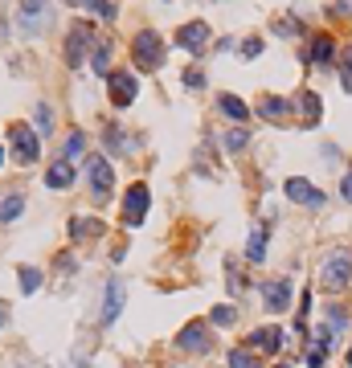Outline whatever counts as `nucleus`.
I'll return each instance as SVG.
<instances>
[{
  "label": "nucleus",
  "mask_w": 352,
  "mask_h": 368,
  "mask_svg": "<svg viewBox=\"0 0 352 368\" xmlns=\"http://www.w3.org/2000/svg\"><path fill=\"white\" fill-rule=\"evenodd\" d=\"M90 184H95V197H107L111 193V184H115V168L107 164V160H90Z\"/></svg>",
  "instance_id": "obj_11"
},
{
  "label": "nucleus",
  "mask_w": 352,
  "mask_h": 368,
  "mask_svg": "<svg viewBox=\"0 0 352 368\" xmlns=\"http://www.w3.org/2000/svg\"><path fill=\"white\" fill-rule=\"evenodd\" d=\"M319 283L324 291H340V286L352 283V250H332L324 258V270H319Z\"/></svg>",
  "instance_id": "obj_2"
},
{
  "label": "nucleus",
  "mask_w": 352,
  "mask_h": 368,
  "mask_svg": "<svg viewBox=\"0 0 352 368\" xmlns=\"http://www.w3.org/2000/svg\"><path fill=\"white\" fill-rule=\"evenodd\" d=\"M340 70H344V74H340V82H344V90L352 94V50L344 53V66H340Z\"/></svg>",
  "instance_id": "obj_31"
},
{
  "label": "nucleus",
  "mask_w": 352,
  "mask_h": 368,
  "mask_svg": "<svg viewBox=\"0 0 352 368\" xmlns=\"http://www.w3.org/2000/svg\"><path fill=\"white\" fill-rule=\"evenodd\" d=\"M21 209H25V197L21 193H13V197H4V205H0V221H17Z\"/></svg>",
  "instance_id": "obj_22"
},
{
  "label": "nucleus",
  "mask_w": 352,
  "mask_h": 368,
  "mask_svg": "<svg viewBox=\"0 0 352 368\" xmlns=\"http://www.w3.org/2000/svg\"><path fill=\"white\" fill-rule=\"evenodd\" d=\"M242 53H246V58H254V53H262V41H246V45H242Z\"/></svg>",
  "instance_id": "obj_33"
},
{
  "label": "nucleus",
  "mask_w": 352,
  "mask_h": 368,
  "mask_svg": "<svg viewBox=\"0 0 352 368\" xmlns=\"http://www.w3.org/2000/svg\"><path fill=\"white\" fill-rule=\"evenodd\" d=\"M340 193H344V201H352V172L340 180Z\"/></svg>",
  "instance_id": "obj_34"
},
{
  "label": "nucleus",
  "mask_w": 352,
  "mask_h": 368,
  "mask_svg": "<svg viewBox=\"0 0 352 368\" xmlns=\"http://www.w3.org/2000/svg\"><path fill=\"white\" fill-rule=\"evenodd\" d=\"M46 184H50V188H70V184H74V164H70V160H58V164H50V172H46Z\"/></svg>",
  "instance_id": "obj_14"
},
{
  "label": "nucleus",
  "mask_w": 352,
  "mask_h": 368,
  "mask_svg": "<svg viewBox=\"0 0 352 368\" xmlns=\"http://www.w3.org/2000/svg\"><path fill=\"white\" fill-rule=\"evenodd\" d=\"M332 53H336L332 37H316V41H311V62H316V66H328V62H332Z\"/></svg>",
  "instance_id": "obj_17"
},
{
  "label": "nucleus",
  "mask_w": 352,
  "mask_h": 368,
  "mask_svg": "<svg viewBox=\"0 0 352 368\" xmlns=\"http://www.w3.org/2000/svg\"><path fill=\"white\" fill-rule=\"evenodd\" d=\"M218 107H221V115H230L234 123H246V119H250L246 102L238 99V94H221V99H218Z\"/></svg>",
  "instance_id": "obj_15"
},
{
  "label": "nucleus",
  "mask_w": 352,
  "mask_h": 368,
  "mask_svg": "<svg viewBox=\"0 0 352 368\" xmlns=\"http://www.w3.org/2000/svg\"><path fill=\"white\" fill-rule=\"evenodd\" d=\"M221 144H225V151H242L246 144H250V131H246V127H230Z\"/></svg>",
  "instance_id": "obj_23"
},
{
  "label": "nucleus",
  "mask_w": 352,
  "mask_h": 368,
  "mask_svg": "<svg viewBox=\"0 0 352 368\" xmlns=\"http://www.w3.org/2000/svg\"><path fill=\"white\" fill-rule=\"evenodd\" d=\"M176 344H181L185 352H209V344H213V340H209V328H205V323H188Z\"/></svg>",
  "instance_id": "obj_10"
},
{
  "label": "nucleus",
  "mask_w": 352,
  "mask_h": 368,
  "mask_svg": "<svg viewBox=\"0 0 352 368\" xmlns=\"http://www.w3.org/2000/svg\"><path fill=\"white\" fill-rule=\"evenodd\" d=\"M37 135H50V123H53V115H50V107H37Z\"/></svg>",
  "instance_id": "obj_30"
},
{
  "label": "nucleus",
  "mask_w": 352,
  "mask_h": 368,
  "mask_svg": "<svg viewBox=\"0 0 352 368\" xmlns=\"http://www.w3.org/2000/svg\"><path fill=\"white\" fill-rule=\"evenodd\" d=\"M295 111L303 115V123H307V127H316V123H319V115H324V107H319V94L303 90L299 99H295Z\"/></svg>",
  "instance_id": "obj_13"
},
{
  "label": "nucleus",
  "mask_w": 352,
  "mask_h": 368,
  "mask_svg": "<svg viewBox=\"0 0 352 368\" xmlns=\"http://www.w3.org/2000/svg\"><path fill=\"white\" fill-rule=\"evenodd\" d=\"M4 319H9V307H4V299H0V323H4Z\"/></svg>",
  "instance_id": "obj_35"
},
{
  "label": "nucleus",
  "mask_w": 352,
  "mask_h": 368,
  "mask_svg": "<svg viewBox=\"0 0 352 368\" xmlns=\"http://www.w3.org/2000/svg\"><path fill=\"white\" fill-rule=\"evenodd\" d=\"M324 315H328V332H344V323H348V311H344V307H340V303H328V311H324Z\"/></svg>",
  "instance_id": "obj_21"
},
{
  "label": "nucleus",
  "mask_w": 352,
  "mask_h": 368,
  "mask_svg": "<svg viewBox=\"0 0 352 368\" xmlns=\"http://www.w3.org/2000/svg\"><path fill=\"white\" fill-rule=\"evenodd\" d=\"M86 41H90V29H86V25H78V29L70 33V45H66V58H70V66H74V62L82 58V45H86Z\"/></svg>",
  "instance_id": "obj_18"
},
{
  "label": "nucleus",
  "mask_w": 352,
  "mask_h": 368,
  "mask_svg": "<svg viewBox=\"0 0 352 368\" xmlns=\"http://www.w3.org/2000/svg\"><path fill=\"white\" fill-rule=\"evenodd\" d=\"M238 319V311L230 307V303H221V307H213V315H209V323H218V328H230Z\"/></svg>",
  "instance_id": "obj_26"
},
{
  "label": "nucleus",
  "mask_w": 352,
  "mask_h": 368,
  "mask_svg": "<svg viewBox=\"0 0 352 368\" xmlns=\"http://www.w3.org/2000/svg\"><path fill=\"white\" fill-rule=\"evenodd\" d=\"M279 368H291V364H279Z\"/></svg>",
  "instance_id": "obj_37"
},
{
  "label": "nucleus",
  "mask_w": 352,
  "mask_h": 368,
  "mask_svg": "<svg viewBox=\"0 0 352 368\" xmlns=\"http://www.w3.org/2000/svg\"><path fill=\"white\" fill-rule=\"evenodd\" d=\"M287 111H291V102L279 99V94H267L262 107H258V115H262V119H287Z\"/></svg>",
  "instance_id": "obj_16"
},
{
  "label": "nucleus",
  "mask_w": 352,
  "mask_h": 368,
  "mask_svg": "<svg viewBox=\"0 0 352 368\" xmlns=\"http://www.w3.org/2000/svg\"><path fill=\"white\" fill-rule=\"evenodd\" d=\"M123 295H127L123 278H111V283H107V299H102V311H99V323H102V328H111V323H115V315L123 311Z\"/></svg>",
  "instance_id": "obj_8"
},
{
  "label": "nucleus",
  "mask_w": 352,
  "mask_h": 368,
  "mask_svg": "<svg viewBox=\"0 0 352 368\" xmlns=\"http://www.w3.org/2000/svg\"><path fill=\"white\" fill-rule=\"evenodd\" d=\"M132 53H135V66L139 70H160L164 66V37L151 33V29H139L132 41Z\"/></svg>",
  "instance_id": "obj_1"
},
{
  "label": "nucleus",
  "mask_w": 352,
  "mask_h": 368,
  "mask_svg": "<svg viewBox=\"0 0 352 368\" xmlns=\"http://www.w3.org/2000/svg\"><path fill=\"white\" fill-rule=\"evenodd\" d=\"M74 156H82V135L70 131V139L62 144V160H74Z\"/></svg>",
  "instance_id": "obj_29"
},
{
  "label": "nucleus",
  "mask_w": 352,
  "mask_h": 368,
  "mask_svg": "<svg viewBox=\"0 0 352 368\" xmlns=\"http://www.w3.org/2000/svg\"><path fill=\"white\" fill-rule=\"evenodd\" d=\"M148 201H151L148 184H132V188L123 193V221H127V225H139V221L148 217Z\"/></svg>",
  "instance_id": "obj_5"
},
{
  "label": "nucleus",
  "mask_w": 352,
  "mask_h": 368,
  "mask_svg": "<svg viewBox=\"0 0 352 368\" xmlns=\"http://www.w3.org/2000/svg\"><path fill=\"white\" fill-rule=\"evenodd\" d=\"M9 139H13V151H17L21 164H37V151H41V135L33 131V127H13L9 131Z\"/></svg>",
  "instance_id": "obj_6"
},
{
  "label": "nucleus",
  "mask_w": 352,
  "mask_h": 368,
  "mask_svg": "<svg viewBox=\"0 0 352 368\" xmlns=\"http://www.w3.org/2000/svg\"><path fill=\"white\" fill-rule=\"evenodd\" d=\"M95 74H111V45H95Z\"/></svg>",
  "instance_id": "obj_27"
},
{
  "label": "nucleus",
  "mask_w": 352,
  "mask_h": 368,
  "mask_svg": "<svg viewBox=\"0 0 352 368\" xmlns=\"http://www.w3.org/2000/svg\"><path fill=\"white\" fill-rule=\"evenodd\" d=\"M37 286H41V274H37L33 266H21V291H25V295H33Z\"/></svg>",
  "instance_id": "obj_28"
},
{
  "label": "nucleus",
  "mask_w": 352,
  "mask_h": 368,
  "mask_svg": "<svg viewBox=\"0 0 352 368\" xmlns=\"http://www.w3.org/2000/svg\"><path fill=\"white\" fill-rule=\"evenodd\" d=\"M291 295H295L291 278H270V283H262V303H267L270 315H283L287 307H291Z\"/></svg>",
  "instance_id": "obj_4"
},
{
  "label": "nucleus",
  "mask_w": 352,
  "mask_h": 368,
  "mask_svg": "<svg viewBox=\"0 0 352 368\" xmlns=\"http://www.w3.org/2000/svg\"><path fill=\"white\" fill-rule=\"evenodd\" d=\"M283 188H287V197H291L295 205H303V209H324V201H328V197L319 193L316 184H311V180H303V176H291V180H287Z\"/></svg>",
  "instance_id": "obj_7"
},
{
  "label": "nucleus",
  "mask_w": 352,
  "mask_h": 368,
  "mask_svg": "<svg viewBox=\"0 0 352 368\" xmlns=\"http://www.w3.org/2000/svg\"><path fill=\"white\" fill-rule=\"evenodd\" d=\"M250 348L254 352H267V356H274V352L283 348V332H279V328H258V332L250 335Z\"/></svg>",
  "instance_id": "obj_12"
},
{
  "label": "nucleus",
  "mask_w": 352,
  "mask_h": 368,
  "mask_svg": "<svg viewBox=\"0 0 352 368\" xmlns=\"http://www.w3.org/2000/svg\"><path fill=\"white\" fill-rule=\"evenodd\" d=\"M348 368H352V348H348Z\"/></svg>",
  "instance_id": "obj_36"
},
{
  "label": "nucleus",
  "mask_w": 352,
  "mask_h": 368,
  "mask_svg": "<svg viewBox=\"0 0 352 368\" xmlns=\"http://www.w3.org/2000/svg\"><path fill=\"white\" fill-rule=\"evenodd\" d=\"M123 135H127V131L111 127V131H107V148H111V151H135V144H132V139H123Z\"/></svg>",
  "instance_id": "obj_25"
},
{
  "label": "nucleus",
  "mask_w": 352,
  "mask_h": 368,
  "mask_svg": "<svg viewBox=\"0 0 352 368\" xmlns=\"http://www.w3.org/2000/svg\"><path fill=\"white\" fill-rule=\"evenodd\" d=\"M107 90H111V102H115V107H132L135 94H139L135 70H111V74H107Z\"/></svg>",
  "instance_id": "obj_3"
},
{
  "label": "nucleus",
  "mask_w": 352,
  "mask_h": 368,
  "mask_svg": "<svg viewBox=\"0 0 352 368\" xmlns=\"http://www.w3.org/2000/svg\"><path fill=\"white\" fill-rule=\"evenodd\" d=\"M70 234L74 237H95V234H102V221L99 217H74L70 221Z\"/></svg>",
  "instance_id": "obj_19"
},
{
  "label": "nucleus",
  "mask_w": 352,
  "mask_h": 368,
  "mask_svg": "<svg viewBox=\"0 0 352 368\" xmlns=\"http://www.w3.org/2000/svg\"><path fill=\"white\" fill-rule=\"evenodd\" d=\"M185 86H188V90H197V86H205V74H197V70H188V74H185Z\"/></svg>",
  "instance_id": "obj_32"
},
{
  "label": "nucleus",
  "mask_w": 352,
  "mask_h": 368,
  "mask_svg": "<svg viewBox=\"0 0 352 368\" xmlns=\"http://www.w3.org/2000/svg\"><path fill=\"white\" fill-rule=\"evenodd\" d=\"M205 41H209V25H205V21H193V25H185V29L176 33V45L188 50V53L205 50Z\"/></svg>",
  "instance_id": "obj_9"
},
{
  "label": "nucleus",
  "mask_w": 352,
  "mask_h": 368,
  "mask_svg": "<svg viewBox=\"0 0 352 368\" xmlns=\"http://www.w3.org/2000/svg\"><path fill=\"white\" fill-rule=\"evenodd\" d=\"M230 368H262V364H258V356L250 348H238V352H230Z\"/></svg>",
  "instance_id": "obj_24"
},
{
  "label": "nucleus",
  "mask_w": 352,
  "mask_h": 368,
  "mask_svg": "<svg viewBox=\"0 0 352 368\" xmlns=\"http://www.w3.org/2000/svg\"><path fill=\"white\" fill-rule=\"evenodd\" d=\"M267 229H254L250 234V246H246V258H250V262H262V258H267Z\"/></svg>",
  "instance_id": "obj_20"
}]
</instances>
